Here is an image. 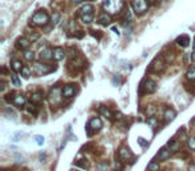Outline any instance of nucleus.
Masks as SVG:
<instances>
[{"label":"nucleus","mask_w":195,"mask_h":171,"mask_svg":"<svg viewBox=\"0 0 195 171\" xmlns=\"http://www.w3.org/2000/svg\"><path fill=\"white\" fill-rule=\"evenodd\" d=\"M123 0H104L103 1V8L104 11L110 15H118L123 10Z\"/></svg>","instance_id":"nucleus-1"},{"label":"nucleus","mask_w":195,"mask_h":171,"mask_svg":"<svg viewBox=\"0 0 195 171\" xmlns=\"http://www.w3.org/2000/svg\"><path fill=\"white\" fill-rule=\"evenodd\" d=\"M48 22H50V18H48V15L44 11L35 12V15L32 16V19H31V23L34 25H46Z\"/></svg>","instance_id":"nucleus-2"},{"label":"nucleus","mask_w":195,"mask_h":171,"mask_svg":"<svg viewBox=\"0 0 195 171\" xmlns=\"http://www.w3.org/2000/svg\"><path fill=\"white\" fill-rule=\"evenodd\" d=\"M164 67H166V62H164V59H163V56H156L152 60V63H151V66H150V71L151 72H156V74H159V72H162V71L164 70Z\"/></svg>","instance_id":"nucleus-3"},{"label":"nucleus","mask_w":195,"mask_h":171,"mask_svg":"<svg viewBox=\"0 0 195 171\" xmlns=\"http://www.w3.org/2000/svg\"><path fill=\"white\" fill-rule=\"evenodd\" d=\"M54 70H55V67H50L48 64H41V63H34V67H32V71L39 76L47 75V74L52 72Z\"/></svg>","instance_id":"nucleus-4"},{"label":"nucleus","mask_w":195,"mask_h":171,"mask_svg":"<svg viewBox=\"0 0 195 171\" xmlns=\"http://www.w3.org/2000/svg\"><path fill=\"white\" fill-rule=\"evenodd\" d=\"M156 83L151 79H146L142 82L140 84V92L142 94H152V92L156 91Z\"/></svg>","instance_id":"nucleus-5"},{"label":"nucleus","mask_w":195,"mask_h":171,"mask_svg":"<svg viewBox=\"0 0 195 171\" xmlns=\"http://www.w3.org/2000/svg\"><path fill=\"white\" fill-rule=\"evenodd\" d=\"M132 7L136 15H144L148 10V1L147 0H134Z\"/></svg>","instance_id":"nucleus-6"},{"label":"nucleus","mask_w":195,"mask_h":171,"mask_svg":"<svg viewBox=\"0 0 195 171\" xmlns=\"http://www.w3.org/2000/svg\"><path fill=\"white\" fill-rule=\"evenodd\" d=\"M48 100L51 102V104H59L60 102H62V96H60V90L59 87H55L50 91V95H48Z\"/></svg>","instance_id":"nucleus-7"},{"label":"nucleus","mask_w":195,"mask_h":171,"mask_svg":"<svg viewBox=\"0 0 195 171\" xmlns=\"http://www.w3.org/2000/svg\"><path fill=\"white\" fill-rule=\"evenodd\" d=\"M75 94H76L75 84H67L63 88V92H62V95H63L66 99H71L72 96H75Z\"/></svg>","instance_id":"nucleus-8"},{"label":"nucleus","mask_w":195,"mask_h":171,"mask_svg":"<svg viewBox=\"0 0 195 171\" xmlns=\"http://www.w3.org/2000/svg\"><path fill=\"white\" fill-rule=\"evenodd\" d=\"M103 127V123H102V121L99 119V118H92L91 121H90V123H88V128H91L92 131H99Z\"/></svg>","instance_id":"nucleus-9"},{"label":"nucleus","mask_w":195,"mask_h":171,"mask_svg":"<svg viewBox=\"0 0 195 171\" xmlns=\"http://www.w3.org/2000/svg\"><path fill=\"white\" fill-rule=\"evenodd\" d=\"M31 46V40L27 38H19L16 40V47L19 48V50H28V47Z\"/></svg>","instance_id":"nucleus-10"},{"label":"nucleus","mask_w":195,"mask_h":171,"mask_svg":"<svg viewBox=\"0 0 195 171\" xmlns=\"http://www.w3.org/2000/svg\"><path fill=\"white\" fill-rule=\"evenodd\" d=\"M52 57H54V50H51V48H44L40 52L41 60H51Z\"/></svg>","instance_id":"nucleus-11"},{"label":"nucleus","mask_w":195,"mask_h":171,"mask_svg":"<svg viewBox=\"0 0 195 171\" xmlns=\"http://www.w3.org/2000/svg\"><path fill=\"white\" fill-rule=\"evenodd\" d=\"M131 156H132V154H131V151H130V149L122 147V149L119 150V158L122 159V160H128Z\"/></svg>","instance_id":"nucleus-12"},{"label":"nucleus","mask_w":195,"mask_h":171,"mask_svg":"<svg viewBox=\"0 0 195 171\" xmlns=\"http://www.w3.org/2000/svg\"><path fill=\"white\" fill-rule=\"evenodd\" d=\"M12 103L16 106V107L23 108V107H24V104H25V96H23V95H15V99H13Z\"/></svg>","instance_id":"nucleus-13"},{"label":"nucleus","mask_w":195,"mask_h":171,"mask_svg":"<svg viewBox=\"0 0 195 171\" xmlns=\"http://www.w3.org/2000/svg\"><path fill=\"white\" fill-rule=\"evenodd\" d=\"M64 56H66V52H64V50L62 47H56L54 50V59H56V60H63Z\"/></svg>","instance_id":"nucleus-14"},{"label":"nucleus","mask_w":195,"mask_h":171,"mask_svg":"<svg viewBox=\"0 0 195 171\" xmlns=\"http://www.w3.org/2000/svg\"><path fill=\"white\" fill-rule=\"evenodd\" d=\"M175 116H176V111L175 110H173V108H166V111H164V121L171 122Z\"/></svg>","instance_id":"nucleus-15"},{"label":"nucleus","mask_w":195,"mask_h":171,"mask_svg":"<svg viewBox=\"0 0 195 171\" xmlns=\"http://www.w3.org/2000/svg\"><path fill=\"white\" fill-rule=\"evenodd\" d=\"M99 23L103 24V25L110 24V23H111V15H110V13H107V12L100 13V15H99Z\"/></svg>","instance_id":"nucleus-16"},{"label":"nucleus","mask_w":195,"mask_h":171,"mask_svg":"<svg viewBox=\"0 0 195 171\" xmlns=\"http://www.w3.org/2000/svg\"><path fill=\"white\" fill-rule=\"evenodd\" d=\"M176 43H178V46L186 48V47H189L190 39H189V36H187V35H182V36H179V38L176 39Z\"/></svg>","instance_id":"nucleus-17"},{"label":"nucleus","mask_w":195,"mask_h":171,"mask_svg":"<svg viewBox=\"0 0 195 171\" xmlns=\"http://www.w3.org/2000/svg\"><path fill=\"white\" fill-rule=\"evenodd\" d=\"M41 100H43V92L36 91L31 95V102L34 103V104H38V103H40Z\"/></svg>","instance_id":"nucleus-18"},{"label":"nucleus","mask_w":195,"mask_h":171,"mask_svg":"<svg viewBox=\"0 0 195 171\" xmlns=\"http://www.w3.org/2000/svg\"><path fill=\"white\" fill-rule=\"evenodd\" d=\"M158 156H159V159L161 160H166V159H168L171 156V150H168V149H162L161 151H159V154H158Z\"/></svg>","instance_id":"nucleus-19"},{"label":"nucleus","mask_w":195,"mask_h":171,"mask_svg":"<svg viewBox=\"0 0 195 171\" xmlns=\"http://www.w3.org/2000/svg\"><path fill=\"white\" fill-rule=\"evenodd\" d=\"M92 11H94V7L91 4H86V6L82 7L80 10V16L82 15H92Z\"/></svg>","instance_id":"nucleus-20"},{"label":"nucleus","mask_w":195,"mask_h":171,"mask_svg":"<svg viewBox=\"0 0 195 171\" xmlns=\"http://www.w3.org/2000/svg\"><path fill=\"white\" fill-rule=\"evenodd\" d=\"M99 112H100L102 116L107 118V119H111V118H112V112H111V111L108 110V108L106 107V106H102V107L99 108Z\"/></svg>","instance_id":"nucleus-21"},{"label":"nucleus","mask_w":195,"mask_h":171,"mask_svg":"<svg viewBox=\"0 0 195 171\" xmlns=\"http://www.w3.org/2000/svg\"><path fill=\"white\" fill-rule=\"evenodd\" d=\"M11 67H12V70L15 71V72H20V71H23V63L20 60H13L12 63H11Z\"/></svg>","instance_id":"nucleus-22"},{"label":"nucleus","mask_w":195,"mask_h":171,"mask_svg":"<svg viewBox=\"0 0 195 171\" xmlns=\"http://www.w3.org/2000/svg\"><path fill=\"white\" fill-rule=\"evenodd\" d=\"M186 78L191 82H195V67H190L187 74H186Z\"/></svg>","instance_id":"nucleus-23"},{"label":"nucleus","mask_w":195,"mask_h":171,"mask_svg":"<svg viewBox=\"0 0 195 171\" xmlns=\"http://www.w3.org/2000/svg\"><path fill=\"white\" fill-rule=\"evenodd\" d=\"M156 112V107H155L154 104H150V106H147V108H146V114L148 115V116L151 118V116H154V114Z\"/></svg>","instance_id":"nucleus-24"},{"label":"nucleus","mask_w":195,"mask_h":171,"mask_svg":"<svg viewBox=\"0 0 195 171\" xmlns=\"http://www.w3.org/2000/svg\"><path fill=\"white\" fill-rule=\"evenodd\" d=\"M168 146L171 147V152H175L179 150V143L176 142V140H170V142H168Z\"/></svg>","instance_id":"nucleus-25"},{"label":"nucleus","mask_w":195,"mask_h":171,"mask_svg":"<svg viewBox=\"0 0 195 171\" xmlns=\"http://www.w3.org/2000/svg\"><path fill=\"white\" fill-rule=\"evenodd\" d=\"M24 57L27 59V60H34V59H35V52H34V51H31V50H27L24 52Z\"/></svg>","instance_id":"nucleus-26"},{"label":"nucleus","mask_w":195,"mask_h":171,"mask_svg":"<svg viewBox=\"0 0 195 171\" xmlns=\"http://www.w3.org/2000/svg\"><path fill=\"white\" fill-rule=\"evenodd\" d=\"M98 170L99 171H107L108 170V165L106 163V162H100V163H98Z\"/></svg>","instance_id":"nucleus-27"},{"label":"nucleus","mask_w":195,"mask_h":171,"mask_svg":"<svg viewBox=\"0 0 195 171\" xmlns=\"http://www.w3.org/2000/svg\"><path fill=\"white\" fill-rule=\"evenodd\" d=\"M60 22V13L59 12H55L54 15H52V24L54 25H58Z\"/></svg>","instance_id":"nucleus-28"},{"label":"nucleus","mask_w":195,"mask_h":171,"mask_svg":"<svg viewBox=\"0 0 195 171\" xmlns=\"http://www.w3.org/2000/svg\"><path fill=\"white\" fill-rule=\"evenodd\" d=\"M187 146H189V149L191 150V151H195V138H189Z\"/></svg>","instance_id":"nucleus-29"},{"label":"nucleus","mask_w":195,"mask_h":171,"mask_svg":"<svg viewBox=\"0 0 195 171\" xmlns=\"http://www.w3.org/2000/svg\"><path fill=\"white\" fill-rule=\"evenodd\" d=\"M82 22L84 24H90L92 22V15H82Z\"/></svg>","instance_id":"nucleus-30"},{"label":"nucleus","mask_w":195,"mask_h":171,"mask_svg":"<svg viewBox=\"0 0 195 171\" xmlns=\"http://www.w3.org/2000/svg\"><path fill=\"white\" fill-rule=\"evenodd\" d=\"M148 170L150 171H158L159 170V165H158L156 162H151V163L148 165Z\"/></svg>","instance_id":"nucleus-31"},{"label":"nucleus","mask_w":195,"mask_h":171,"mask_svg":"<svg viewBox=\"0 0 195 171\" xmlns=\"http://www.w3.org/2000/svg\"><path fill=\"white\" fill-rule=\"evenodd\" d=\"M148 124H150L151 127H154V128H156L158 127V119L154 118V116H151L150 119H148Z\"/></svg>","instance_id":"nucleus-32"},{"label":"nucleus","mask_w":195,"mask_h":171,"mask_svg":"<svg viewBox=\"0 0 195 171\" xmlns=\"http://www.w3.org/2000/svg\"><path fill=\"white\" fill-rule=\"evenodd\" d=\"M12 83H13V86H15V87H20V84H22V83H20V79L18 78V75H12Z\"/></svg>","instance_id":"nucleus-33"},{"label":"nucleus","mask_w":195,"mask_h":171,"mask_svg":"<svg viewBox=\"0 0 195 171\" xmlns=\"http://www.w3.org/2000/svg\"><path fill=\"white\" fill-rule=\"evenodd\" d=\"M35 142L38 143L39 146H41V144L44 143V138L41 135H36V136H35Z\"/></svg>","instance_id":"nucleus-34"},{"label":"nucleus","mask_w":195,"mask_h":171,"mask_svg":"<svg viewBox=\"0 0 195 171\" xmlns=\"http://www.w3.org/2000/svg\"><path fill=\"white\" fill-rule=\"evenodd\" d=\"M13 99H15V94H13V92H11V94H8V95L6 96V102H8V103H10V102H13Z\"/></svg>","instance_id":"nucleus-35"},{"label":"nucleus","mask_w":195,"mask_h":171,"mask_svg":"<svg viewBox=\"0 0 195 171\" xmlns=\"http://www.w3.org/2000/svg\"><path fill=\"white\" fill-rule=\"evenodd\" d=\"M138 142H139V144H142V146H143V147L148 146V142H146V140L143 139V138H139V139H138Z\"/></svg>","instance_id":"nucleus-36"},{"label":"nucleus","mask_w":195,"mask_h":171,"mask_svg":"<svg viewBox=\"0 0 195 171\" xmlns=\"http://www.w3.org/2000/svg\"><path fill=\"white\" fill-rule=\"evenodd\" d=\"M22 72H23V76H24V78H28V76H29V68H25V67H24Z\"/></svg>","instance_id":"nucleus-37"},{"label":"nucleus","mask_w":195,"mask_h":171,"mask_svg":"<svg viewBox=\"0 0 195 171\" xmlns=\"http://www.w3.org/2000/svg\"><path fill=\"white\" fill-rule=\"evenodd\" d=\"M28 111L31 112V114H36V107H35L34 104H31V106H29V108H28Z\"/></svg>","instance_id":"nucleus-38"},{"label":"nucleus","mask_w":195,"mask_h":171,"mask_svg":"<svg viewBox=\"0 0 195 171\" xmlns=\"http://www.w3.org/2000/svg\"><path fill=\"white\" fill-rule=\"evenodd\" d=\"M115 171H122V165H120V163H116V165H115Z\"/></svg>","instance_id":"nucleus-39"},{"label":"nucleus","mask_w":195,"mask_h":171,"mask_svg":"<svg viewBox=\"0 0 195 171\" xmlns=\"http://www.w3.org/2000/svg\"><path fill=\"white\" fill-rule=\"evenodd\" d=\"M38 38H39L38 35H31V36H29V40H36Z\"/></svg>","instance_id":"nucleus-40"},{"label":"nucleus","mask_w":195,"mask_h":171,"mask_svg":"<svg viewBox=\"0 0 195 171\" xmlns=\"http://www.w3.org/2000/svg\"><path fill=\"white\" fill-rule=\"evenodd\" d=\"M76 38H79V39H80V38H83V32L82 31H79V34H76Z\"/></svg>","instance_id":"nucleus-41"},{"label":"nucleus","mask_w":195,"mask_h":171,"mask_svg":"<svg viewBox=\"0 0 195 171\" xmlns=\"http://www.w3.org/2000/svg\"><path fill=\"white\" fill-rule=\"evenodd\" d=\"M191 60L195 62V51H194V52H191Z\"/></svg>","instance_id":"nucleus-42"},{"label":"nucleus","mask_w":195,"mask_h":171,"mask_svg":"<svg viewBox=\"0 0 195 171\" xmlns=\"http://www.w3.org/2000/svg\"><path fill=\"white\" fill-rule=\"evenodd\" d=\"M115 116H116V119H122V114H120V112H116V114H115Z\"/></svg>","instance_id":"nucleus-43"},{"label":"nucleus","mask_w":195,"mask_h":171,"mask_svg":"<svg viewBox=\"0 0 195 171\" xmlns=\"http://www.w3.org/2000/svg\"><path fill=\"white\" fill-rule=\"evenodd\" d=\"M71 1H72V3H82V1H84V0H71Z\"/></svg>","instance_id":"nucleus-44"},{"label":"nucleus","mask_w":195,"mask_h":171,"mask_svg":"<svg viewBox=\"0 0 195 171\" xmlns=\"http://www.w3.org/2000/svg\"><path fill=\"white\" fill-rule=\"evenodd\" d=\"M189 171H195V165H194V166H190V167H189Z\"/></svg>","instance_id":"nucleus-45"},{"label":"nucleus","mask_w":195,"mask_h":171,"mask_svg":"<svg viewBox=\"0 0 195 171\" xmlns=\"http://www.w3.org/2000/svg\"><path fill=\"white\" fill-rule=\"evenodd\" d=\"M112 29H114V31H115V32H116V34H119V29H118L116 27H112Z\"/></svg>","instance_id":"nucleus-46"},{"label":"nucleus","mask_w":195,"mask_h":171,"mask_svg":"<svg viewBox=\"0 0 195 171\" xmlns=\"http://www.w3.org/2000/svg\"><path fill=\"white\" fill-rule=\"evenodd\" d=\"M192 47H194V50H195V39H194V43H192Z\"/></svg>","instance_id":"nucleus-47"}]
</instances>
